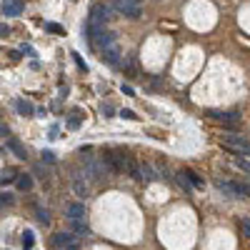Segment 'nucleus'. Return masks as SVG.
<instances>
[{"label":"nucleus","mask_w":250,"mask_h":250,"mask_svg":"<svg viewBox=\"0 0 250 250\" xmlns=\"http://www.w3.org/2000/svg\"><path fill=\"white\" fill-rule=\"evenodd\" d=\"M100 160L105 163L108 173H128L130 158L125 155L123 150H118V148H105V150H103V155H100Z\"/></svg>","instance_id":"f257e3e1"},{"label":"nucleus","mask_w":250,"mask_h":250,"mask_svg":"<svg viewBox=\"0 0 250 250\" xmlns=\"http://www.w3.org/2000/svg\"><path fill=\"white\" fill-rule=\"evenodd\" d=\"M223 145L233 155L238 158H250V140L245 135H238V133H225L223 135Z\"/></svg>","instance_id":"f03ea898"},{"label":"nucleus","mask_w":250,"mask_h":250,"mask_svg":"<svg viewBox=\"0 0 250 250\" xmlns=\"http://www.w3.org/2000/svg\"><path fill=\"white\" fill-rule=\"evenodd\" d=\"M110 20V5L105 3H95L90 5V15H88V23L95 28H105V23Z\"/></svg>","instance_id":"7ed1b4c3"},{"label":"nucleus","mask_w":250,"mask_h":250,"mask_svg":"<svg viewBox=\"0 0 250 250\" xmlns=\"http://www.w3.org/2000/svg\"><path fill=\"white\" fill-rule=\"evenodd\" d=\"M113 8L125 18H140V13H143L140 0H113Z\"/></svg>","instance_id":"20e7f679"},{"label":"nucleus","mask_w":250,"mask_h":250,"mask_svg":"<svg viewBox=\"0 0 250 250\" xmlns=\"http://www.w3.org/2000/svg\"><path fill=\"white\" fill-rule=\"evenodd\" d=\"M53 245L58 250H62V248H78V240H75L73 233H55L53 235Z\"/></svg>","instance_id":"39448f33"},{"label":"nucleus","mask_w":250,"mask_h":250,"mask_svg":"<svg viewBox=\"0 0 250 250\" xmlns=\"http://www.w3.org/2000/svg\"><path fill=\"white\" fill-rule=\"evenodd\" d=\"M23 8H25L23 0H3V15H8V18L20 15V13H23Z\"/></svg>","instance_id":"423d86ee"},{"label":"nucleus","mask_w":250,"mask_h":250,"mask_svg":"<svg viewBox=\"0 0 250 250\" xmlns=\"http://www.w3.org/2000/svg\"><path fill=\"white\" fill-rule=\"evenodd\" d=\"M73 190H75V195H78V198H88V183L83 180V175H80V173H75V175H73Z\"/></svg>","instance_id":"0eeeda50"},{"label":"nucleus","mask_w":250,"mask_h":250,"mask_svg":"<svg viewBox=\"0 0 250 250\" xmlns=\"http://www.w3.org/2000/svg\"><path fill=\"white\" fill-rule=\"evenodd\" d=\"M68 220H85V205L83 203H70L68 205Z\"/></svg>","instance_id":"6e6552de"},{"label":"nucleus","mask_w":250,"mask_h":250,"mask_svg":"<svg viewBox=\"0 0 250 250\" xmlns=\"http://www.w3.org/2000/svg\"><path fill=\"white\" fill-rule=\"evenodd\" d=\"M208 115H210V118H215V120H220V123H225V125H235V123H238V113H223V110H210Z\"/></svg>","instance_id":"1a4fd4ad"},{"label":"nucleus","mask_w":250,"mask_h":250,"mask_svg":"<svg viewBox=\"0 0 250 250\" xmlns=\"http://www.w3.org/2000/svg\"><path fill=\"white\" fill-rule=\"evenodd\" d=\"M100 58L105 60L108 65H120V50H118V45H113V48H108V50H103Z\"/></svg>","instance_id":"9d476101"},{"label":"nucleus","mask_w":250,"mask_h":250,"mask_svg":"<svg viewBox=\"0 0 250 250\" xmlns=\"http://www.w3.org/2000/svg\"><path fill=\"white\" fill-rule=\"evenodd\" d=\"M13 105H15L18 115H33V113H35V108H33V103H30V100H23V98H18V100L13 103Z\"/></svg>","instance_id":"9b49d317"},{"label":"nucleus","mask_w":250,"mask_h":250,"mask_svg":"<svg viewBox=\"0 0 250 250\" xmlns=\"http://www.w3.org/2000/svg\"><path fill=\"white\" fill-rule=\"evenodd\" d=\"M158 175H155V168L150 163H140V180H145V183H150V180H155Z\"/></svg>","instance_id":"f8f14e48"},{"label":"nucleus","mask_w":250,"mask_h":250,"mask_svg":"<svg viewBox=\"0 0 250 250\" xmlns=\"http://www.w3.org/2000/svg\"><path fill=\"white\" fill-rule=\"evenodd\" d=\"M8 148L15 153V158H20V160H25L28 158V153H25V148H23V145H20L15 138H8Z\"/></svg>","instance_id":"ddd939ff"},{"label":"nucleus","mask_w":250,"mask_h":250,"mask_svg":"<svg viewBox=\"0 0 250 250\" xmlns=\"http://www.w3.org/2000/svg\"><path fill=\"white\" fill-rule=\"evenodd\" d=\"M70 228H73V233H78V235H88L85 220H70Z\"/></svg>","instance_id":"4468645a"},{"label":"nucleus","mask_w":250,"mask_h":250,"mask_svg":"<svg viewBox=\"0 0 250 250\" xmlns=\"http://www.w3.org/2000/svg\"><path fill=\"white\" fill-rule=\"evenodd\" d=\"M18 188H20V190H30V188H33V178L30 175H18Z\"/></svg>","instance_id":"2eb2a0df"},{"label":"nucleus","mask_w":250,"mask_h":250,"mask_svg":"<svg viewBox=\"0 0 250 250\" xmlns=\"http://www.w3.org/2000/svg\"><path fill=\"white\" fill-rule=\"evenodd\" d=\"M35 215H38V220L43 223V225H48V223H50V213L45 210V208H40V205H38V208H35Z\"/></svg>","instance_id":"dca6fc26"},{"label":"nucleus","mask_w":250,"mask_h":250,"mask_svg":"<svg viewBox=\"0 0 250 250\" xmlns=\"http://www.w3.org/2000/svg\"><path fill=\"white\" fill-rule=\"evenodd\" d=\"M235 165H238V170L250 175V158H235Z\"/></svg>","instance_id":"f3484780"},{"label":"nucleus","mask_w":250,"mask_h":250,"mask_svg":"<svg viewBox=\"0 0 250 250\" xmlns=\"http://www.w3.org/2000/svg\"><path fill=\"white\" fill-rule=\"evenodd\" d=\"M183 173H185V178H188V180H190V185H195V188H203V180H200V178H198L193 170H183Z\"/></svg>","instance_id":"a211bd4d"},{"label":"nucleus","mask_w":250,"mask_h":250,"mask_svg":"<svg viewBox=\"0 0 250 250\" xmlns=\"http://www.w3.org/2000/svg\"><path fill=\"white\" fill-rule=\"evenodd\" d=\"M240 233H243V238L250 240V218H243L240 220Z\"/></svg>","instance_id":"6ab92c4d"},{"label":"nucleus","mask_w":250,"mask_h":250,"mask_svg":"<svg viewBox=\"0 0 250 250\" xmlns=\"http://www.w3.org/2000/svg\"><path fill=\"white\" fill-rule=\"evenodd\" d=\"M33 243H35L33 233H30V230H25V233H23V245H25V250H28V248H33Z\"/></svg>","instance_id":"aec40b11"},{"label":"nucleus","mask_w":250,"mask_h":250,"mask_svg":"<svg viewBox=\"0 0 250 250\" xmlns=\"http://www.w3.org/2000/svg\"><path fill=\"white\" fill-rule=\"evenodd\" d=\"M178 183H180V188H185V190H190V180L185 178V173H183V170L178 173Z\"/></svg>","instance_id":"412c9836"},{"label":"nucleus","mask_w":250,"mask_h":250,"mask_svg":"<svg viewBox=\"0 0 250 250\" xmlns=\"http://www.w3.org/2000/svg\"><path fill=\"white\" fill-rule=\"evenodd\" d=\"M45 30H48V33H58V35H62V33H65V30H62L58 23H45Z\"/></svg>","instance_id":"4be33fe9"},{"label":"nucleus","mask_w":250,"mask_h":250,"mask_svg":"<svg viewBox=\"0 0 250 250\" xmlns=\"http://www.w3.org/2000/svg\"><path fill=\"white\" fill-rule=\"evenodd\" d=\"M100 113H103V115H105V118H113V113H115V108L110 105V103H105V105H103V108H100Z\"/></svg>","instance_id":"5701e85b"},{"label":"nucleus","mask_w":250,"mask_h":250,"mask_svg":"<svg viewBox=\"0 0 250 250\" xmlns=\"http://www.w3.org/2000/svg\"><path fill=\"white\" fill-rule=\"evenodd\" d=\"M70 55H73V60H75V65H78L80 70H88V65H85V62H83V58H80L78 53H70Z\"/></svg>","instance_id":"b1692460"},{"label":"nucleus","mask_w":250,"mask_h":250,"mask_svg":"<svg viewBox=\"0 0 250 250\" xmlns=\"http://www.w3.org/2000/svg\"><path fill=\"white\" fill-rule=\"evenodd\" d=\"M78 115H80V113H75V118H70V120H68V128H70V130L80 128V118H78Z\"/></svg>","instance_id":"393cba45"},{"label":"nucleus","mask_w":250,"mask_h":250,"mask_svg":"<svg viewBox=\"0 0 250 250\" xmlns=\"http://www.w3.org/2000/svg\"><path fill=\"white\" fill-rule=\"evenodd\" d=\"M10 180H18V178H15V173H13V170L3 173V185H5V183H10Z\"/></svg>","instance_id":"a878e982"},{"label":"nucleus","mask_w":250,"mask_h":250,"mask_svg":"<svg viewBox=\"0 0 250 250\" xmlns=\"http://www.w3.org/2000/svg\"><path fill=\"white\" fill-rule=\"evenodd\" d=\"M120 118H128V120H135L138 115H135L133 110H120Z\"/></svg>","instance_id":"bb28decb"},{"label":"nucleus","mask_w":250,"mask_h":250,"mask_svg":"<svg viewBox=\"0 0 250 250\" xmlns=\"http://www.w3.org/2000/svg\"><path fill=\"white\" fill-rule=\"evenodd\" d=\"M43 163H55V155H53L50 150H45V153H43Z\"/></svg>","instance_id":"cd10ccee"},{"label":"nucleus","mask_w":250,"mask_h":250,"mask_svg":"<svg viewBox=\"0 0 250 250\" xmlns=\"http://www.w3.org/2000/svg\"><path fill=\"white\" fill-rule=\"evenodd\" d=\"M0 203H3V205H10V203H13V195H10V193H3V198H0Z\"/></svg>","instance_id":"c85d7f7f"},{"label":"nucleus","mask_w":250,"mask_h":250,"mask_svg":"<svg viewBox=\"0 0 250 250\" xmlns=\"http://www.w3.org/2000/svg\"><path fill=\"white\" fill-rule=\"evenodd\" d=\"M8 33H10V28H8V25H5V23H3V28H0V35H3V38H5V35H8Z\"/></svg>","instance_id":"c756f323"},{"label":"nucleus","mask_w":250,"mask_h":250,"mask_svg":"<svg viewBox=\"0 0 250 250\" xmlns=\"http://www.w3.org/2000/svg\"><path fill=\"white\" fill-rule=\"evenodd\" d=\"M62 250H78V248H62Z\"/></svg>","instance_id":"7c9ffc66"}]
</instances>
